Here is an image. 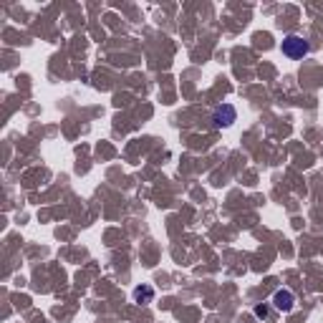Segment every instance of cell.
<instances>
[{"label": "cell", "mask_w": 323, "mask_h": 323, "mask_svg": "<svg viewBox=\"0 0 323 323\" xmlns=\"http://www.w3.org/2000/svg\"><path fill=\"white\" fill-rule=\"evenodd\" d=\"M280 51H283V56L298 61V59H303V56H308L311 43H308L303 35H286L283 43H280Z\"/></svg>", "instance_id": "6da1fadb"}, {"label": "cell", "mask_w": 323, "mask_h": 323, "mask_svg": "<svg viewBox=\"0 0 323 323\" xmlns=\"http://www.w3.org/2000/svg\"><path fill=\"white\" fill-rule=\"evenodd\" d=\"M212 121H215V126L217 129H227V126H233L237 121V111L233 104H222V106H217L215 111H212Z\"/></svg>", "instance_id": "7a4b0ae2"}, {"label": "cell", "mask_w": 323, "mask_h": 323, "mask_svg": "<svg viewBox=\"0 0 323 323\" xmlns=\"http://www.w3.org/2000/svg\"><path fill=\"white\" fill-rule=\"evenodd\" d=\"M295 306V295L288 291V288H280V291H275L273 295V308L275 311H280V313H291Z\"/></svg>", "instance_id": "3957f363"}, {"label": "cell", "mask_w": 323, "mask_h": 323, "mask_svg": "<svg viewBox=\"0 0 323 323\" xmlns=\"http://www.w3.org/2000/svg\"><path fill=\"white\" fill-rule=\"evenodd\" d=\"M134 300H137L139 306L151 303V300H154V288L147 286V283H144V286H137V288H134Z\"/></svg>", "instance_id": "277c9868"}, {"label": "cell", "mask_w": 323, "mask_h": 323, "mask_svg": "<svg viewBox=\"0 0 323 323\" xmlns=\"http://www.w3.org/2000/svg\"><path fill=\"white\" fill-rule=\"evenodd\" d=\"M255 316H258V318H263V321H265V318L270 316V308H268L265 303H263V306H255Z\"/></svg>", "instance_id": "5b68a950"}]
</instances>
